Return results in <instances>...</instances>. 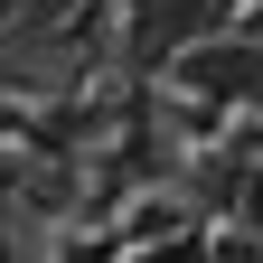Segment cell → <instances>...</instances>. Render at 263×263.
Segmentation results:
<instances>
[{
    "label": "cell",
    "instance_id": "cell-2",
    "mask_svg": "<svg viewBox=\"0 0 263 263\" xmlns=\"http://www.w3.org/2000/svg\"><path fill=\"white\" fill-rule=\"evenodd\" d=\"M170 76L197 85V94H254L263 85V47H235V38H197L170 57Z\"/></svg>",
    "mask_w": 263,
    "mask_h": 263
},
{
    "label": "cell",
    "instance_id": "cell-3",
    "mask_svg": "<svg viewBox=\"0 0 263 263\" xmlns=\"http://www.w3.org/2000/svg\"><path fill=\"white\" fill-rule=\"evenodd\" d=\"M245 226H263V170H245Z\"/></svg>",
    "mask_w": 263,
    "mask_h": 263
},
{
    "label": "cell",
    "instance_id": "cell-1",
    "mask_svg": "<svg viewBox=\"0 0 263 263\" xmlns=\"http://www.w3.org/2000/svg\"><path fill=\"white\" fill-rule=\"evenodd\" d=\"M122 38H132V57L141 66H170L179 47H197V38H216V19H226V0H122Z\"/></svg>",
    "mask_w": 263,
    "mask_h": 263
}]
</instances>
